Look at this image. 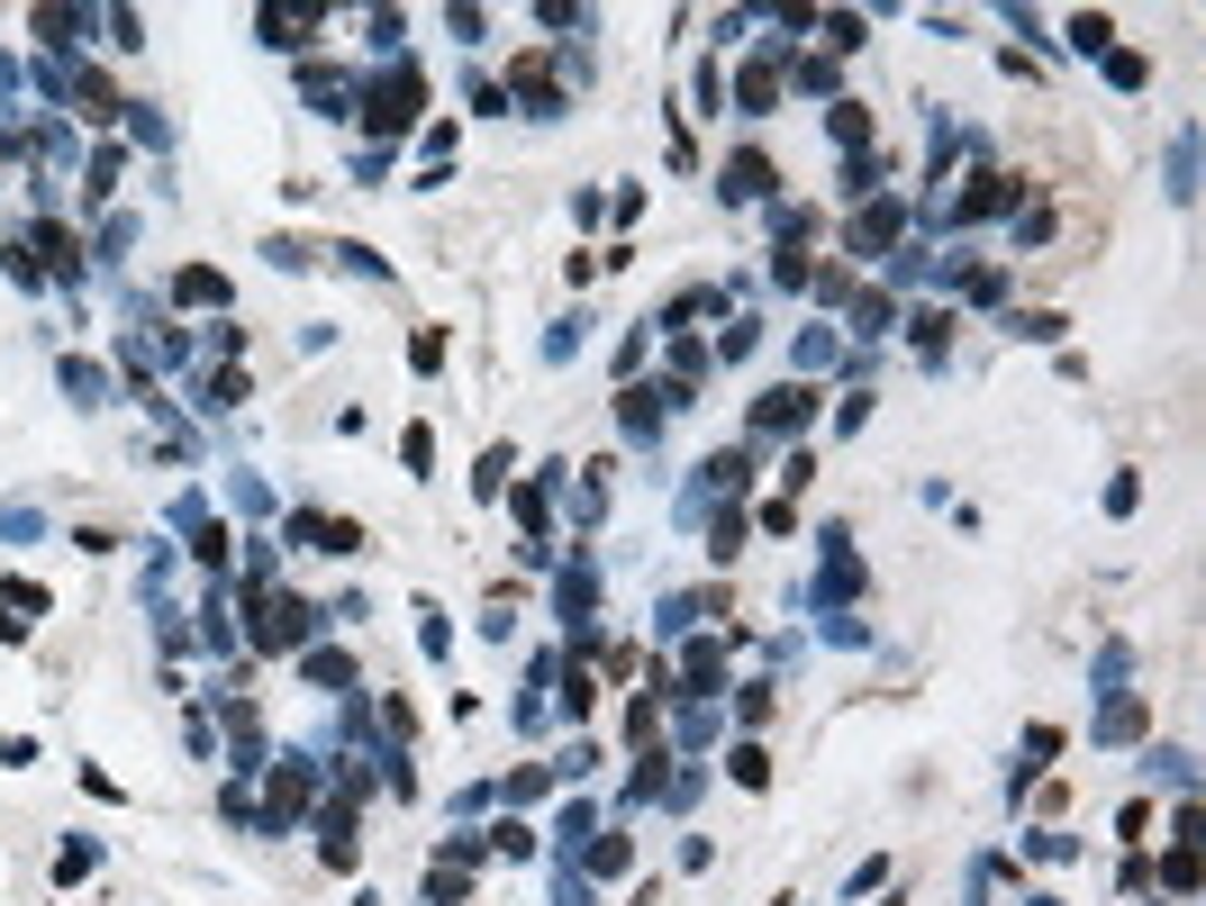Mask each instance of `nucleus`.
I'll use <instances>...</instances> for the list:
<instances>
[{
    "label": "nucleus",
    "instance_id": "1",
    "mask_svg": "<svg viewBox=\"0 0 1206 906\" xmlns=\"http://www.w3.org/2000/svg\"><path fill=\"white\" fill-rule=\"evenodd\" d=\"M418 91H427V82H418V73H408V64H399V73H391V82H382V91H372V100H363V109H372V136H391V128H408V109H418Z\"/></svg>",
    "mask_w": 1206,
    "mask_h": 906
},
{
    "label": "nucleus",
    "instance_id": "2",
    "mask_svg": "<svg viewBox=\"0 0 1206 906\" xmlns=\"http://www.w3.org/2000/svg\"><path fill=\"white\" fill-rule=\"evenodd\" d=\"M753 418H763V427H808V418H816V390L789 382V390H771L763 408H753Z\"/></svg>",
    "mask_w": 1206,
    "mask_h": 906
},
{
    "label": "nucleus",
    "instance_id": "3",
    "mask_svg": "<svg viewBox=\"0 0 1206 906\" xmlns=\"http://www.w3.org/2000/svg\"><path fill=\"white\" fill-rule=\"evenodd\" d=\"M717 181H726V200H763V191H771V164H763V155H735Z\"/></svg>",
    "mask_w": 1206,
    "mask_h": 906
},
{
    "label": "nucleus",
    "instance_id": "4",
    "mask_svg": "<svg viewBox=\"0 0 1206 906\" xmlns=\"http://www.w3.org/2000/svg\"><path fill=\"white\" fill-rule=\"evenodd\" d=\"M889 236H898V209H889V200H880V209H862V218H853V254H880V245H889Z\"/></svg>",
    "mask_w": 1206,
    "mask_h": 906
},
{
    "label": "nucleus",
    "instance_id": "5",
    "mask_svg": "<svg viewBox=\"0 0 1206 906\" xmlns=\"http://www.w3.org/2000/svg\"><path fill=\"white\" fill-rule=\"evenodd\" d=\"M318 19H282V10H263V46H309Z\"/></svg>",
    "mask_w": 1206,
    "mask_h": 906
},
{
    "label": "nucleus",
    "instance_id": "6",
    "mask_svg": "<svg viewBox=\"0 0 1206 906\" xmlns=\"http://www.w3.org/2000/svg\"><path fill=\"white\" fill-rule=\"evenodd\" d=\"M508 472H517V453H508V444H490V453H481V480H472V489H481V499H500V489H508Z\"/></svg>",
    "mask_w": 1206,
    "mask_h": 906
},
{
    "label": "nucleus",
    "instance_id": "7",
    "mask_svg": "<svg viewBox=\"0 0 1206 906\" xmlns=\"http://www.w3.org/2000/svg\"><path fill=\"white\" fill-rule=\"evenodd\" d=\"M1107 36H1116V19H1107V10H1079V19H1071V46H1079V55H1098Z\"/></svg>",
    "mask_w": 1206,
    "mask_h": 906
},
{
    "label": "nucleus",
    "instance_id": "8",
    "mask_svg": "<svg viewBox=\"0 0 1206 906\" xmlns=\"http://www.w3.org/2000/svg\"><path fill=\"white\" fill-rule=\"evenodd\" d=\"M173 290H182V299H191V309H209V299H228V281H218V273H209V263H191V273H182Z\"/></svg>",
    "mask_w": 1206,
    "mask_h": 906
},
{
    "label": "nucleus",
    "instance_id": "9",
    "mask_svg": "<svg viewBox=\"0 0 1206 906\" xmlns=\"http://www.w3.org/2000/svg\"><path fill=\"white\" fill-rule=\"evenodd\" d=\"M1007 335H1026V345H1052V335H1062V318H1052V309H1016Z\"/></svg>",
    "mask_w": 1206,
    "mask_h": 906
},
{
    "label": "nucleus",
    "instance_id": "10",
    "mask_svg": "<svg viewBox=\"0 0 1206 906\" xmlns=\"http://www.w3.org/2000/svg\"><path fill=\"white\" fill-rule=\"evenodd\" d=\"M717 671H726V644H690V689H717Z\"/></svg>",
    "mask_w": 1206,
    "mask_h": 906
},
{
    "label": "nucleus",
    "instance_id": "11",
    "mask_svg": "<svg viewBox=\"0 0 1206 906\" xmlns=\"http://www.w3.org/2000/svg\"><path fill=\"white\" fill-rule=\"evenodd\" d=\"M835 136L862 145V136H871V109H862V100H835Z\"/></svg>",
    "mask_w": 1206,
    "mask_h": 906
},
{
    "label": "nucleus",
    "instance_id": "12",
    "mask_svg": "<svg viewBox=\"0 0 1206 906\" xmlns=\"http://www.w3.org/2000/svg\"><path fill=\"white\" fill-rule=\"evenodd\" d=\"M825 46H835V55H853V46H862V19H853V10H835V19H825Z\"/></svg>",
    "mask_w": 1206,
    "mask_h": 906
},
{
    "label": "nucleus",
    "instance_id": "13",
    "mask_svg": "<svg viewBox=\"0 0 1206 906\" xmlns=\"http://www.w3.org/2000/svg\"><path fill=\"white\" fill-rule=\"evenodd\" d=\"M944 335H953V318H944V309H925V318H917V345H925V354H944Z\"/></svg>",
    "mask_w": 1206,
    "mask_h": 906
}]
</instances>
